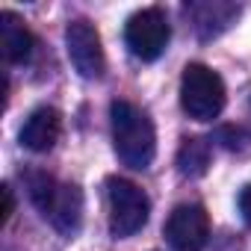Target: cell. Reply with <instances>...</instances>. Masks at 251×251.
Instances as JSON below:
<instances>
[{
	"instance_id": "6da1fadb",
	"label": "cell",
	"mask_w": 251,
	"mask_h": 251,
	"mask_svg": "<svg viewBox=\"0 0 251 251\" xmlns=\"http://www.w3.org/2000/svg\"><path fill=\"white\" fill-rule=\"evenodd\" d=\"M109 118H112V145L118 160L136 172L148 169L157 154V133L148 112L130 100H112Z\"/></svg>"
},
{
	"instance_id": "7a4b0ae2",
	"label": "cell",
	"mask_w": 251,
	"mask_h": 251,
	"mask_svg": "<svg viewBox=\"0 0 251 251\" xmlns=\"http://www.w3.org/2000/svg\"><path fill=\"white\" fill-rule=\"evenodd\" d=\"M27 192L30 201L39 207V213L62 233L71 236L80 230L83 222V192L74 183H59L56 177L45 172H30L27 175Z\"/></svg>"
},
{
	"instance_id": "3957f363",
	"label": "cell",
	"mask_w": 251,
	"mask_h": 251,
	"mask_svg": "<svg viewBox=\"0 0 251 251\" xmlns=\"http://www.w3.org/2000/svg\"><path fill=\"white\" fill-rule=\"evenodd\" d=\"M225 83L222 77L201 62H189L180 77V106L195 121H213L225 109Z\"/></svg>"
},
{
	"instance_id": "277c9868",
	"label": "cell",
	"mask_w": 251,
	"mask_h": 251,
	"mask_svg": "<svg viewBox=\"0 0 251 251\" xmlns=\"http://www.w3.org/2000/svg\"><path fill=\"white\" fill-rule=\"evenodd\" d=\"M106 201H109V230L115 239H127L139 233L148 222L151 201L148 195L124 177H109L106 180Z\"/></svg>"
},
{
	"instance_id": "5b68a950",
	"label": "cell",
	"mask_w": 251,
	"mask_h": 251,
	"mask_svg": "<svg viewBox=\"0 0 251 251\" xmlns=\"http://www.w3.org/2000/svg\"><path fill=\"white\" fill-rule=\"evenodd\" d=\"M172 39V27L163 9L148 6L136 15H130L127 27H124V42H127L130 53L142 62H151L157 56H163L166 45Z\"/></svg>"
},
{
	"instance_id": "8992f818",
	"label": "cell",
	"mask_w": 251,
	"mask_h": 251,
	"mask_svg": "<svg viewBox=\"0 0 251 251\" xmlns=\"http://www.w3.org/2000/svg\"><path fill=\"white\" fill-rule=\"evenodd\" d=\"M65 50H68V59L74 65V71L86 80H98L106 68V59H103V48H100V36L95 30V24L77 18L65 27Z\"/></svg>"
},
{
	"instance_id": "52a82bcc",
	"label": "cell",
	"mask_w": 251,
	"mask_h": 251,
	"mask_svg": "<svg viewBox=\"0 0 251 251\" xmlns=\"http://www.w3.org/2000/svg\"><path fill=\"white\" fill-rule=\"evenodd\" d=\"M163 233L175 251H204L210 239V216L201 204H180L169 213Z\"/></svg>"
},
{
	"instance_id": "ba28073f",
	"label": "cell",
	"mask_w": 251,
	"mask_h": 251,
	"mask_svg": "<svg viewBox=\"0 0 251 251\" xmlns=\"http://www.w3.org/2000/svg\"><path fill=\"white\" fill-rule=\"evenodd\" d=\"M59 133H62V118L53 106H39L27 115L24 127H21V145L27 151H36V154H45L50 151L56 142H59Z\"/></svg>"
},
{
	"instance_id": "9c48e42d",
	"label": "cell",
	"mask_w": 251,
	"mask_h": 251,
	"mask_svg": "<svg viewBox=\"0 0 251 251\" xmlns=\"http://www.w3.org/2000/svg\"><path fill=\"white\" fill-rule=\"evenodd\" d=\"M36 36L15 12H0V50L6 62H27L33 56Z\"/></svg>"
},
{
	"instance_id": "30bf717a",
	"label": "cell",
	"mask_w": 251,
	"mask_h": 251,
	"mask_svg": "<svg viewBox=\"0 0 251 251\" xmlns=\"http://www.w3.org/2000/svg\"><path fill=\"white\" fill-rule=\"evenodd\" d=\"M210 166V145L204 139H183L177 151V169L186 177H201Z\"/></svg>"
},
{
	"instance_id": "8fae6325",
	"label": "cell",
	"mask_w": 251,
	"mask_h": 251,
	"mask_svg": "<svg viewBox=\"0 0 251 251\" xmlns=\"http://www.w3.org/2000/svg\"><path fill=\"white\" fill-rule=\"evenodd\" d=\"M239 213H242L245 225H251V183L239 192Z\"/></svg>"
},
{
	"instance_id": "7c38bea8",
	"label": "cell",
	"mask_w": 251,
	"mask_h": 251,
	"mask_svg": "<svg viewBox=\"0 0 251 251\" xmlns=\"http://www.w3.org/2000/svg\"><path fill=\"white\" fill-rule=\"evenodd\" d=\"M0 192H3V222H9V219H12V210H15L12 186H9V183H3V186H0Z\"/></svg>"
}]
</instances>
